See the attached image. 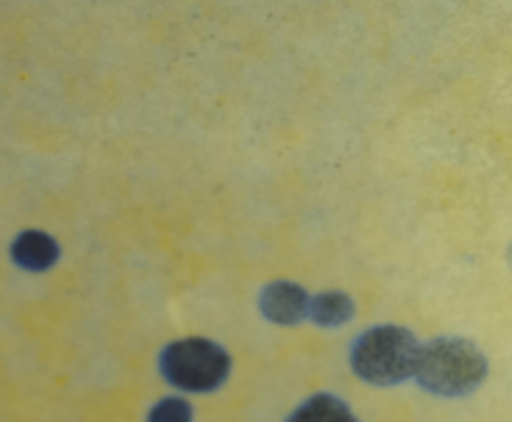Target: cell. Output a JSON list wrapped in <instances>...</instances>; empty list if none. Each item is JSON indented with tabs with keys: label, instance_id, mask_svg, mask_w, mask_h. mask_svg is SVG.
Here are the masks:
<instances>
[{
	"label": "cell",
	"instance_id": "cell-1",
	"mask_svg": "<svg viewBox=\"0 0 512 422\" xmlns=\"http://www.w3.org/2000/svg\"><path fill=\"white\" fill-rule=\"evenodd\" d=\"M423 345L410 330L398 325H380L360 335L350 353L355 375L370 385L390 388L415 378Z\"/></svg>",
	"mask_w": 512,
	"mask_h": 422
},
{
	"label": "cell",
	"instance_id": "cell-2",
	"mask_svg": "<svg viewBox=\"0 0 512 422\" xmlns=\"http://www.w3.org/2000/svg\"><path fill=\"white\" fill-rule=\"evenodd\" d=\"M485 378L488 358L470 340L440 338L423 345L415 380L428 393L440 398H463L478 390Z\"/></svg>",
	"mask_w": 512,
	"mask_h": 422
},
{
	"label": "cell",
	"instance_id": "cell-3",
	"mask_svg": "<svg viewBox=\"0 0 512 422\" xmlns=\"http://www.w3.org/2000/svg\"><path fill=\"white\" fill-rule=\"evenodd\" d=\"M163 378L185 393H213L228 380L230 355L205 338L175 340L160 353Z\"/></svg>",
	"mask_w": 512,
	"mask_h": 422
},
{
	"label": "cell",
	"instance_id": "cell-4",
	"mask_svg": "<svg viewBox=\"0 0 512 422\" xmlns=\"http://www.w3.org/2000/svg\"><path fill=\"white\" fill-rule=\"evenodd\" d=\"M310 303L303 288L298 283L278 280V283L265 285L260 293V313L275 325H298L300 320L310 318Z\"/></svg>",
	"mask_w": 512,
	"mask_h": 422
},
{
	"label": "cell",
	"instance_id": "cell-5",
	"mask_svg": "<svg viewBox=\"0 0 512 422\" xmlns=\"http://www.w3.org/2000/svg\"><path fill=\"white\" fill-rule=\"evenodd\" d=\"M288 422H358L353 415V410L343 403L340 398L328 393L313 395L310 400H305Z\"/></svg>",
	"mask_w": 512,
	"mask_h": 422
},
{
	"label": "cell",
	"instance_id": "cell-6",
	"mask_svg": "<svg viewBox=\"0 0 512 422\" xmlns=\"http://www.w3.org/2000/svg\"><path fill=\"white\" fill-rule=\"evenodd\" d=\"M355 315L353 300L345 293H320L310 303V318L323 328H340Z\"/></svg>",
	"mask_w": 512,
	"mask_h": 422
},
{
	"label": "cell",
	"instance_id": "cell-7",
	"mask_svg": "<svg viewBox=\"0 0 512 422\" xmlns=\"http://www.w3.org/2000/svg\"><path fill=\"white\" fill-rule=\"evenodd\" d=\"M148 422H193V408L188 400L165 398L150 410Z\"/></svg>",
	"mask_w": 512,
	"mask_h": 422
},
{
	"label": "cell",
	"instance_id": "cell-8",
	"mask_svg": "<svg viewBox=\"0 0 512 422\" xmlns=\"http://www.w3.org/2000/svg\"><path fill=\"white\" fill-rule=\"evenodd\" d=\"M23 253H25L23 258L28 260V263L33 265V268H45V265L53 263V258H55L53 243H48V240H43V238H33V240H30V243L25 245Z\"/></svg>",
	"mask_w": 512,
	"mask_h": 422
},
{
	"label": "cell",
	"instance_id": "cell-9",
	"mask_svg": "<svg viewBox=\"0 0 512 422\" xmlns=\"http://www.w3.org/2000/svg\"><path fill=\"white\" fill-rule=\"evenodd\" d=\"M508 258H510V265H512V245H510V253H508Z\"/></svg>",
	"mask_w": 512,
	"mask_h": 422
}]
</instances>
